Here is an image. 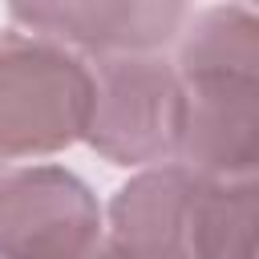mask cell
Returning a JSON list of instances; mask_svg holds the SVG:
<instances>
[{
  "label": "cell",
  "instance_id": "1",
  "mask_svg": "<svg viewBox=\"0 0 259 259\" xmlns=\"http://www.w3.org/2000/svg\"><path fill=\"white\" fill-rule=\"evenodd\" d=\"M182 170L247 182L259 162V16L243 4L190 12L178 32Z\"/></svg>",
  "mask_w": 259,
  "mask_h": 259
},
{
  "label": "cell",
  "instance_id": "2",
  "mask_svg": "<svg viewBox=\"0 0 259 259\" xmlns=\"http://www.w3.org/2000/svg\"><path fill=\"white\" fill-rule=\"evenodd\" d=\"M89 61L49 36L0 32V162H36L85 138Z\"/></svg>",
  "mask_w": 259,
  "mask_h": 259
},
{
  "label": "cell",
  "instance_id": "3",
  "mask_svg": "<svg viewBox=\"0 0 259 259\" xmlns=\"http://www.w3.org/2000/svg\"><path fill=\"white\" fill-rule=\"evenodd\" d=\"M93 105L85 142L113 166H174L182 138V81L162 53L89 65Z\"/></svg>",
  "mask_w": 259,
  "mask_h": 259
},
{
  "label": "cell",
  "instance_id": "4",
  "mask_svg": "<svg viewBox=\"0 0 259 259\" xmlns=\"http://www.w3.org/2000/svg\"><path fill=\"white\" fill-rule=\"evenodd\" d=\"M105 235L85 178L53 162L0 174V259H85Z\"/></svg>",
  "mask_w": 259,
  "mask_h": 259
},
{
  "label": "cell",
  "instance_id": "5",
  "mask_svg": "<svg viewBox=\"0 0 259 259\" xmlns=\"http://www.w3.org/2000/svg\"><path fill=\"white\" fill-rule=\"evenodd\" d=\"M190 8L174 0H65V4H8L12 28L57 40L69 53L138 57L162 53L178 40Z\"/></svg>",
  "mask_w": 259,
  "mask_h": 259
},
{
  "label": "cell",
  "instance_id": "6",
  "mask_svg": "<svg viewBox=\"0 0 259 259\" xmlns=\"http://www.w3.org/2000/svg\"><path fill=\"white\" fill-rule=\"evenodd\" d=\"M259 198L247 182H198L194 202V259H255Z\"/></svg>",
  "mask_w": 259,
  "mask_h": 259
},
{
  "label": "cell",
  "instance_id": "7",
  "mask_svg": "<svg viewBox=\"0 0 259 259\" xmlns=\"http://www.w3.org/2000/svg\"><path fill=\"white\" fill-rule=\"evenodd\" d=\"M85 259H134V255H125V251H121L117 243H109V239L101 235V243H97V247H93V251H89Z\"/></svg>",
  "mask_w": 259,
  "mask_h": 259
}]
</instances>
